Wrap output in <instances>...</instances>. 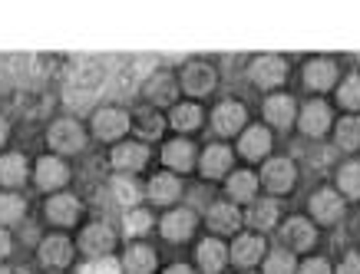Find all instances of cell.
<instances>
[{"label":"cell","instance_id":"obj_15","mask_svg":"<svg viewBox=\"0 0 360 274\" xmlns=\"http://www.w3.org/2000/svg\"><path fill=\"white\" fill-rule=\"evenodd\" d=\"M162 159H165V165L186 172V169H192V162H195V149H192V143H186V139H172V143L162 149Z\"/></svg>","mask_w":360,"mask_h":274},{"label":"cell","instance_id":"obj_29","mask_svg":"<svg viewBox=\"0 0 360 274\" xmlns=\"http://www.w3.org/2000/svg\"><path fill=\"white\" fill-rule=\"evenodd\" d=\"M248 221L255 228H271L274 221H278V205H274L271 198H268V202H258V205L248 211Z\"/></svg>","mask_w":360,"mask_h":274},{"label":"cell","instance_id":"obj_7","mask_svg":"<svg viewBox=\"0 0 360 274\" xmlns=\"http://www.w3.org/2000/svg\"><path fill=\"white\" fill-rule=\"evenodd\" d=\"M192 228H195V215L186 209L179 211H169L162 221V235L165 238H172V242H186L188 235H192Z\"/></svg>","mask_w":360,"mask_h":274},{"label":"cell","instance_id":"obj_41","mask_svg":"<svg viewBox=\"0 0 360 274\" xmlns=\"http://www.w3.org/2000/svg\"><path fill=\"white\" fill-rule=\"evenodd\" d=\"M338 274H360V254H347V258L340 261Z\"/></svg>","mask_w":360,"mask_h":274},{"label":"cell","instance_id":"obj_30","mask_svg":"<svg viewBox=\"0 0 360 274\" xmlns=\"http://www.w3.org/2000/svg\"><path fill=\"white\" fill-rule=\"evenodd\" d=\"M198 122H202V110L186 103V106H175L172 110V126L175 129H195Z\"/></svg>","mask_w":360,"mask_h":274},{"label":"cell","instance_id":"obj_14","mask_svg":"<svg viewBox=\"0 0 360 274\" xmlns=\"http://www.w3.org/2000/svg\"><path fill=\"white\" fill-rule=\"evenodd\" d=\"M238 225H241L238 209H231V205H225V202L212 205V211H208V228L212 231H219V235H231Z\"/></svg>","mask_w":360,"mask_h":274},{"label":"cell","instance_id":"obj_36","mask_svg":"<svg viewBox=\"0 0 360 274\" xmlns=\"http://www.w3.org/2000/svg\"><path fill=\"white\" fill-rule=\"evenodd\" d=\"M338 96L344 106H350V110H360V77H347L344 83H340Z\"/></svg>","mask_w":360,"mask_h":274},{"label":"cell","instance_id":"obj_6","mask_svg":"<svg viewBox=\"0 0 360 274\" xmlns=\"http://www.w3.org/2000/svg\"><path fill=\"white\" fill-rule=\"evenodd\" d=\"M83 252L96 254V258H106V252H110L112 244H116V235H112L106 225H89L86 231H83Z\"/></svg>","mask_w":360,"mask_h":274},{"label":"cell","instance_id":"obj_19","mask_svg":"<svg viewBox=\"0 0 360 274\" xmlns=\"http://www.w3.org/2000/svg\"><path fill=\"white\" fill-rule=\"evenodd\" d=\"M229 165H231V152L225 149V145H208L205 155H202V172H205L208 178L225 176Z\"/></svg>","mask_w":360,"mask_h":274},{"label":"cell","instance_id":"obj_42","mask_svg":"<svg viewBox=\"0 0 360 274\" xmlns=\"http://www.w3.org/2000/svg\"><path fill=\"white\" fill-rule=\"evenodd\" d=\"M7 252H11V235H7V231L0 228V258H4Z\"/></svg>","mask_w":360,"mask_h":274},{"label":"cell","instance_id":"obj_22","mask_svg":"<svg viewBox=\"0 0 360 274\" xmlns=\"http://www.w3.org/2000/svg\"><path fill=\"white\" fill-rule=\"evenodd\" d=\"M70 254H73V248H70V242H66L63 235H53V238H46L44 244H40V258H44L46 264H66L70 261Z\"/></svg>","mask_w":360,"mask_h":274},{"label":"cell","instance_id":"obj_39","mask_svg":"<svg viewBox=\"0 0 360 274\" xmlns=\"http://www.w3.org/2000/svg\"><path fill=\"white\" fill-rule=\"evenodd\" d=\"M139 126H142V136H159V132H162V119H159V116H155V112H142L139 116Z\"/></svg>","mask_w":360,"mask_h":274},{"label":"cell","instance_id":"obj_28","mask_svg":"<svg viewBox=\"0 0 360 274\" xmlns=\"http://www.w3.org/2000/svg\"><path fill=\"white\" fill-rule=\"evenodd\" d=\"M338 145L340 149H360V119L347 116L338 122Z\"/></svg>","mask_w":360,"mask_h":274},{"label":"cell","instance_id":"obj_1","mask_svg":"<svg viewBox=\"0 0 360 274\" xmlns=\"http://www.w3.org/2000/svg\"><path fill=\"white\" fill-rule=\"evenodd\" d=\"M83 143H86V136L79 129V122H73V119L53 122V129H50V145H53L56 152H79Z\"/></svg>","mask_w":360,"mask_h":274},{"label":"cell","instance_id":"obj_12","mask_svg":"<svg viewBox=\"0 0 360 274\" xmlns=\"http://www.w3.org/2000/svg\"><path fill=\"white\" fill-rule=\"evenodd\" d=\"M334 77H338V66L330 63V60H311V63L304 66V83L311 89L334 86Z\"/></svg>","mask_w":360,"mask_h":274},{"label":"cell","instance_id":"obj_13","mask_svg":"<svg viewBox=\"0 0 360 274\" xmlns=\"http://www.w3.org/2000/svg\"><path fill=\"white\" fill-rule=\"evenodd\" d=\"M182 86H186L192 96H202V93H208V89L215 86V73H212V66L192 63L186 70V77H182Z\"/></svg>","mask_w":360,"mask_h":274},{"label":"cell","instance_id":"obj_16","mask_svg":"<svg viewBox=\"0 0 360 274\" xmlns=\"http://www.w3.org/2000/svg\"><path fill=\"white\" fill-rule=\"evenodd\" d=\"M146 145L139 143H126V145H116L112 149V165L116 169H126V172H132V169H142L146 165Z\"/></svg>","mask_w":360,"mask_h":274},{"label":"cell","instance_id":"obj_21","mask_svg":"<svg viewBox=\"0 0 360 274\" xmlns=\"http://www.w3.org/2000/svg\"><path fill=\"white\" fill-rule=\"evenodd\" d=\"M264 116L271 126H288V122L295 119V99L291 96H271L264 103Z\"/></svg>","mask_w":360,"mask_h":274},{"label":"cell","instance_id":"obj_40","mask_svg":"<svg viewBox=\"0 0 360 274\" xmlns=\"http://www.w3.org/2000/svg\"><path fill=\"white\" fill-rule=\"evenodd\" d=\"M297 274H330V268H328V261H321V258H311V261L301 264V271H297Z\"/></svg>","mask_w":360,"mask_h":274},{"label":"cell","instance_id":"obj_2","mask_svg":"<svg viewBox=\"0 0 360 274\" xmlns=\"http://www.w3.org/2000/svg\"><path fill=\"white\" fill-rule=\"evenodd\" d=\"M93 129L99 139H120L122 132L129 129V116L122 110H99L93 116Z\"/></svg>","mask_w":360,"mask_h":274},{"label":"cell","instance_id":"obj_32","mask_svg":"<svg viewBox=\"0 0 360 274\" xmlns=\"http://www.w3.org/2000/svg\"><path fill=\"white\" fill-rule=\"evenodd\" d=\"M112 195H116V202H120V205L132 209V205L139 202V185H136L132 178H116V182H112Z\"/></svg>","mask_w":360,"mask_h":274},{"label":"cell","instance_id":"obj_37","mask_svg":"<svg viewBox=\"0 0 360 274\" xmlns=\"http://www.w3.org/2000/svg\"><path fill=\"white\" fill-rule=\"evenodd\" d=\"M23 215V198L0 195V221H17Z\"/></svg>","mask_w":360,"mask_h":274},{"label":"cell","instance_id":"obj_11","mask_svg":"<svg viewBox=\"0 0 360 274\" xmlns=\"http://www.w3.org/2000/svg\"><path fill=\"white\" fill-rule=\"evenodd\" d=\"M301 129L307 136H321V132L330 129V110L324 103H307L304 112H301Z\"/></svg>","mask_w":360,"mask_h":274},{"label":"cell","instance_id":"obj_20","mask_svg":"<svg viewBox=\"0 0 360 274\" xmlns=\"http://www.w3.org/2000/svg\"><path fill=\"white\" fill-rule=\"evenodd\" d=\"M311 211H314L321 221H334V218H340L344 202L338 198V192H317V195L311 198Z\"/></svg>","mask_w":360,"mask_h":274},{"label":"cell","instance_id":"obj_5","mask_svg":"<svg viewBox=\"0 0 360 274\" xmlns=\"http://www.w3.org/2000/svg\"><path fill=\"white\" fill-rule=\"evenodd\" d=\"M212 122H215V129H219V132L231 136L235 129H241V126H245V106H241V103H235V99H225L219 110H215Z\"/></svg>","mask_w":360,"mask_h":274},{"label":"cell","instance_id":"obj_25","mask_svg":"<svg viewBox=\"0 0 360 274\" xmlns=\"http://www.w3.org/2000/svg\"><path fill=\"white\" fill-rule=\"evenodd\" d=\"M155 268V254L153 248H146V244H136L126 252V271L129 274H153Z\"/></svg>","mask_w":360,"mask_h":274},{"label":"cell","instance_id":"obj_9","mask_svg":"<svg viewBox=\"0 0 360 274\" xmlns=\"http://www.w3.org/2000/svg\"><path fill=\"white\" fill-rule=\"evenodd\" d=\"M198 264H202V271L205 274H215L225 268V261H229V252H225V244L215 242V238H208V242L198 244Z\"/></svg>","mask_w":360,"mask_h":274},{"label":"cell","instance_id":"obj_44","mask_svg":"<svg viewBox=\"0 0 360 274\" xmlns=\"http://www.w3.org/2000/svg\"><path fill=\"white\" fill-rule=\"evenodd\" d=\"M4 143H7V122L0 119V145H4Z\"/></svg>","mask_w":360,"mask_h":274},{"label":"cell","instance_id":"obj_27","mask_svg":"<svg viewBox=\"0 0 360 274\" xmlns=\"http://www.w3.org/2000/svg\"><path fill=\"white\" fill-rule=\"evenodd\" d=\"M175 93H179V86H175V79L172 77H153L149 79V99L153 103H159V106H165V103H172Z\"/></svg>","mask_w":360,"mask_h":274},{"label":"cell","instance_id":"obj_43","mask_svg":"<svg viewBox=\"0 0 360 274\" xmlns=\"http://www.w3.org/2000/svg\"><path fill=\"white\" fill-rule=\"evenodd\" d=\"M165 274H192V268H186V264H175V268H169Z\"/></svg>","mask_w":360,"mask_h":274},{"label":"cell","instance_id":"obj_24","mask_svg":"<svg viewBox=\"0 0 360 274\" xmlns=\"http://www.w3.org/2000/svg\"><path fill=\"white\" fill-rule=\"evenodd\" d=\"M23 176H27V162H23L20 152L0 155V182L4 185H20Z\"/></svg>","mask_w":360,"mask_h":274},{"label":"cell","instance_id":"obj_17","mask_svg":"<svg viewBox=\"0 0 360 274\" xmlns=\"http://www.w3.org/2000/svg\"><path fill=\"white\" fill-rule=\"evenodd\" d=\"M46 215L53 221H60V225H73L79 215V202L73 195H53L46 202Z\"/></svg>","mask_w":360,"mask_h":274},{"label":"cell","instance_id":"obj_45","mask_svg":"<svg viewBox=\"0 0 360 274\" xmlns=\"http://www.w3.org/2000/svg\"><path fill=\"white\" fill-rule=\"evenodd\" d=\"M0 274H7V271H4V268H0Z\"/></svg>","mask_w":360,"mask_h":274},{"label":"cell","instance_id":"obj_23","mask_svg":"<svg viewBox=\"0 0 360 274\" xmlns=\"http://www.w3.org/2000/svg\"><path fill=\"white\" fill-rule=\"evenodd\" d=\"M284 238L291 242V248H301V252H304V248L314 244L317 235H314V228H311L304 218H291L288 225H284Z\"/></svg>","mask_w":360,"mask_h":274},{"label":"cell","instance_id":"obj_34","mask_svg":"<svg viewBox=\"0 0 360 274\" xmlns=\"http://www.w3.org/2000/svg\"><path fill=\"white\" fill-rule=\"evenodd\" d=\"M264 271L268 274H297V268H295V258L288 252H271L268 261H264Z\"/></svg>","mask_w":360,"mask_h":274},{"label":"cell","instance_id":"obj_10","mask_svg":"<svg viewBox=\"0 0 360 274\" xmlns=\"http://www.w3.org/2000/svg\"><path fill=\"white\" fill-rule=\"evenodd\" d=\"M66 182V165L53 155H44L37 162V185L40 188H60Z\"/></svg>","mask_w":360,"mask_h":274},{"label":"cell","instance_id":"obj_26","mask_svg":"<svg viewBox=\"0 0 360 274\" xmlns=\"http://www.w3.org/2000/svg\"><path fill=\"white\" fill-rule=\"evenodd\" d=\"M149 195H153V202H159V205H165V202H172V198H179V178L175 176H155L153 185H149Z\"/></svg>","mask_w":360,"mask_h":274},{"label":"cell","instance_id":"obj_8","mask_svg":"<svg viewBox=\"0 0 360 274\" xmlns=\"http://www.w3.org/2000/svg\"><path fill=\"white\" fill-rule=\"evenodd\" d=\"M262 254H264V242L258 238V235H241L238 242L231 244V261L235 264H255V261H262Z\"/></svg>","mask_w":360,"mask_h":274},{"label":"cell","instance_id":"obj_33","mask_svg":"<svg viewBox=\"0 0 360 274\" xmlns=\"http://www.w3.org/2000/svg\"><path fill=\"white\" fill-rule=\"evenodd\" d=\"M340 188H344V195H360V162H350L340 169V176H338Z\"/></svg>","mask_w":360,"mask_h":274},{"label":"cell","instance_id":"obj_35","mask_svg":"<svg viewBox=\"0 0 360 274\" xmlns=\"http://www.w3.org/2000/svg\"><path fill=\"white\" fill-rule=\"evenodd\" d=\"M122 225H126V235H142V231L153 225V215L146 209H129L126 218H122Z\"/></svg>","mask_w":360,"mask_h":274},{"label":"cell","instance_id":"obj_38","mask_svg":"<svg viewBox=\"0 0 360 274\" xmlns=\"http://www.w3.org/2000/svg\"><path fill=\"white\" fill-rule=\"evenodd\" d=\"M83 274H122V268H120V261L116 258H96V261H86L83 264Z\"/></svg>","mask_w":360,"mask_h":274},{"label":"cell","instance_id":"obj_31","mask_svg":"<svg viewBox=\"0 0 360 274\" xmlns=\"http://www.w3.org/2000/svg\"><path fill=\"white\" fill-rule=\"evenodd\" d=\"M255 188H258V178L251 176V172H235L231 182H229L231 198H251L255 195Z\"/></svg>","mask_w":360,"mask_h":274},{"label":"cell","instance_id":"obj_18","mask_svg":"<svg viewBox=\"0 0 360 274\" xmlns=\"http://www.w3.org/2000/svg\"><path fill=\"white\" fill-rule=\"evenodd\" d=\"M268 149H271V132L262 129V126H255V129H248L241 136V155H245V159L268 155Z\"/></svg>","mask_w":360,"mask_h":274},{"label":"cell","instance_id":"obj_3","mask_svg":"<svg viewBox=\"0 0 360 274\" xmlns=\"http://www.w3.org/2000/svg\"><path fill=\"white\" fill-rule=\"evenodd\" d=\"M262 182L271 192H288V188L295 185V162L291 159H271V162L264 165Z\"/></svg>","mask_w":360,"mask_h":274},{"label":"cell","instance_id":"obj_4","mask_svg":"<svg viewBox=\"0 0 360 274\" xmlns=\"http://www.w3.org/2000/svg\"><path fill=\"white\" fill-rule=\"evenodd\" d=\"M284 73H288V66L278 56H262V60H255V66H251V79L258 86H278L284 79Z\"/></svg>","mask_w":360,"mask_h":274}]
</instances>
